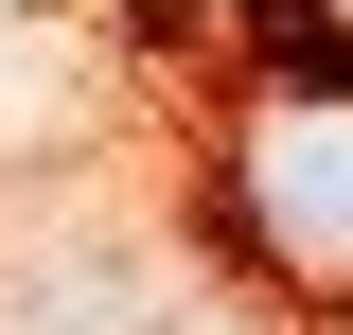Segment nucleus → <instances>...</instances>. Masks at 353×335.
I'll return each instance as SVG.
<instances>
[{"label":"nucleus","mask_w":353,"mask_h":335,"mask_svg":"<svg viewBox=\"0 0 353 335\" xmlns=\"http://www.w3.org/2000/svg\"><path fill=\"white\" fill-rule=\"evenodd\" d=\"M230 212H248V247L265 265H301V283H353V88L336 106H265L248 159H230Z\"/></svg>","instance_id":"1"}]
</instances>
